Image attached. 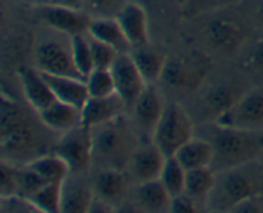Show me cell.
I'll return each mask as SVG.
<instances>
[{
	"instance_id": "1",
	"label": "cell",
	"mask_w": 263,
	"mask_h": 213,
	"mask_svg": "<svg viewBox=\"0 0 263 213\" xmlns=\"http://www.w3.org/2000/svg\"><path fill=\"white\" fill-rule=\"evenodd\" d=\"M204 136L215 150L212 166L216 163L221 171L251 163L263 153V131L241 130L216 122L205 128Z\"/></svg>"
},
{
	"instance_id": "2",
	"label": "cell",
	"mask_w": 263,
	"mask_h": 213,
	"mask_svg": "<svg viewBox=\"0 0 263 213\" xmlns=\"http://www.w3.org/2000/svg\"><path fill=\"white\" fill-rule=\"evenodd\" d=\"M92 163L102 168L125 169L138 149L135 131L120 115L110 122L91 128Z\"/></svg>"
},
{
	"instance_id": "3",
	"label": "cell",
	"mask_w": 263,
	"mask_h": 213,
	"mask_svg": "<svg viewBox=\"0 0 263 213\" xmlns=\"http://www.w3.org/2000/svg\"><path fill=\"white\" fill-rule=\"evenodd\" d=\"M0 148L4 161L20 162L27 159V163L36 157V136L22 107L14 100L3 96L0 112Z\"/></svg>"
},
{
	"instance_id": "4",
	"label": "cell",
	"mask_w": 263,
	"mask_h": 213,
	"mask_svg": "<svg viewBox=\"0 0 263 213\" xmlns=\"http://www.w3.org/2000/svg\"><path fill=\"white\" fill-rule=\"evenodd\" d=\"M252 163L253 162L218 172L220 179L216 176L212 192H216L217 204L222 209H234L244 200L259 197L262 176L261 172L252 168Z\"/></svg>"
},
{
	"instance_id": "5",
	"label": "cell",
	"mask_w": 263,
	"mask_h": 213,
	"mask_svg": "<svg viewBox=\"0 0 263 213\" xmlns=\"http://www.w3.org/2000/svg\"><path fill=\"white\" fill-rule=\"evenodd\" d=\"M195 128L186 110L177 103L167 104L152 135V141L166 157L177 150L194 136Z\"/></svg>"
},
{
	"instance_id": "6",
	"label": "cell",
	"mask_w": 263,
	"mask_h": 213,
	"mask_svg": "<svg viewBox=\"0 0 263 213\" xmlns=\"http://www.w3.org/2000/svg\"><path fill=\"white\" fill-rule=\"evenodd\" d=\"M53 153L58 154L68 164L71 173L82 175L92 164L91 130L80 125L62 133Z\"/></svg>"
},
{
	"instance_id": "7",
	"label": "cell",
	"mask_w": 263,
	"mask_h": 213,
	"mask_svg": "<svg viewBox=\"0 0 263 213\" xmlns=\"http://www.w3.org/2000/svg\"><path fill=\"white\" fill-rule=\"evenodd\" d=\"M217 123L241 130L263 131V91L244 92L238 102L216 121Z\"/></svg>"
},
{
	"instance_id": "8",
	"label": "cell",
	"mask_w": 263,
	"mask_h": 213,
	"mask_svg": "<svg viewBox=\"0 0 263 213\" xmlns=\"http://www.w3.org/2000/svg\"><path fill=\"white\" fill-rule=\"evenodd\" d=\"M35 61L36 68L43 73L82 79L74 66L71 40L68 44L59 40L44 41L36 49Z\"/></svg>"
},
{
	"instance_id": "9",
	"label": "cell",
	"mask_w": 263,
	"mask_h": 213,
	"mask_svg": "<svg viewBox=\"0 0 263 213\" xmlns=\"http://www.w3.org/2000/svg\"><path fill=\"white\" fill-rule=\"evenodd\" d=\"M116 86V94L125 102L126 107H133L143 90L148 86L136 67L130 51L120 53L110 67Z\"/></svg>"
},
{
	"instance_id": "10",
	"label": "cell",
	"mask_w": 263,
	"mask_h": 213,
	"mask_svg": "<svg viewBox=\"0 0 263 213\" xmlns=\"http://www.w3.org/2000/svg\"><path fill=\"white\" fill-rule=\"evenodd\" d=\"M37 10L40 20L46 26L68 37L87 33V28L92 18L84 9H72L54 4L44 5L37 8Z\"/></svg>"
},
{
	"instance_id": "11",
	"label": "cell",
	"mask_w": 263,
	"mask_h": 213,
	"mask_svg": "<svg viewBox=\"0 0 263 213\" xmlns=\"http://www.w3.org/2000/svg\"><path fill=\"white\" fill-rule=\"evenodd\" d=\"M166 159L167 157L163 151L151 141L138 146L127 167L133 179H135L138 184H141L152 180H159Z\"/></svg>"
},
{
	"instance_id": "12",
	"label": "cell",
	"mask_w": 263,
	"mask_h": 213,
	"mask_svg": "<svg viewBox=\"0 0 263 213\" xmlns=\"http://www.w3.org/2000/svg\"><path fill=\"white\" fill-rule=\"evenodd\" d=\"M126 104L117 94L109 96H89L81 109V125L94 128L122 115Z\"/></svg>"
},
{
	"instance_id": "13",
	"label": "cell",
	"mask_w": 263,
	"mask_h": 213,
	"mask_svg": "<svg viewBox=\"0 0 263 213\" xmlns=\"http://www.w3.org/2000/svg\"><path fill=\"white\" fill-rule=\"evenodd\" d=\"M164 108L166 104L163 96L158 87H156V84L148 85L134 103L133 110L136 122L151 135V138L159 118L163 114Z\"/></svg>"
},
{
	"instance_id": "14",
	"label": "cell",
	"mask_w": 263,
	"mask_h": 213,
	"mask_svg": "<svg viewBox=\"0 0 263 213\" xmlns=\"http://www.w3.org/2000/svg\"><path fill=\"white\" fill-rule=\"evenodd\" d=\"M116 18L131 49L149 44L148 15L140 4L127 2Z\"/></svg>"
},
{
	"instance_id": "15",
	"label": "cell",
	"mask_w": 263,
	"mask_h": 213,
	"mask_svg": "<svg viewBox=\"0 0 263 213\" xmlns=\"http://www.w3.org/2000/svg\"><path fill=\"white\" fill-rule=\"evenodd\" d=\"M25 99L36 112H41L57 99L43 73L37 68L22 67L18 71Z\"/></svg>"
},
{
	"instance_id": "16",
	"label": "cell",
	"mask_w": 263,
	"mask_h": 213,
	"mask_svg": "<svg viewBox=\"0 0 263 213\" xmlns=\"http://www.w3.org/2000/svg\"><path fill=\"white\" fill-rule=\"evenodd\" d=\"M94 194L98 199L115 208L126 197L128 190V177L123 169L100 168L94 180Z\"/></svg>"
},
{
	"instance_id": "17",
	"label": "cell",
	"mask_w": 263,
	"mask_h": 213,
	"mask_svg": "<svg viewBox=\"0 0 263 213\" xmlns=\"http://www.w3.org/2000/svg\"><path fill=\"white\" fill-rule=\"evenodd\" d=\"M71 173L62 182L61 213H86L90 212L95 199L94 189L82 180Z\"/></svg>"
},
{
	"instance_id": "18",
	"label": "cell",
	"mask_w": 263,
	"mask_h": 213,
	"mask_svg": "<svg viewBox=\"0 0 263 213\" xmlns=\"http://www.w3.org/2000/svg\"><path fill=\"white\" fill-rule=\"evenodd\" d=\"M37 114L45 127L61 135L81 125V109L58 99Z\"/></svg>"
},
{
	"instance_id": "19",
	"label": "cell",
	"mask_w": 263,
	"mask_h": 213,
	"mask_svg": "<svg viewBox=\"0 0 263 213\" xmlns=\"http://www.w3.org/2000/svg\"><path fill=\"white\" fill-rule=\"evenodd\" d=\"M43 76L57 99L82 109L86 100L89 99V92H87L85 80L68 76H55V74L49 73H43Z\"/></svg>"
},
{
	"instance_id": "20",
	"label": "cell",
	"mask_w": 263,
	"mask_h": 213,
	"mask_svg": "<svg viewBox=\"0 0 263 213\" xmlns=\"http://www.w3.org/2000/svg\"><path fill=\"white\" fill-rule=\"evenodd\" d=\"M175 157L186 171H190L212 166L215 150L210 141L194 135L175 153Z\"/></svg>"
},
{
	"instance_id": "21",
	"label": "cell",
	"mask_w": 263,
	"mask_h": 213,
	"mask_svg": "<svg viewBox=\"0 0 263 213\" xmlns=\"http://www.w3.org/2000/svg\"><path fill=\"white\" fill-rule=\"evenodd\" d=\"M87 35L95 40L112 46L120 53H128L131 45L128 44L117 18L112 17H97L91 18Z\"/></svg>"
},
{
	"instance_id": "22",
	"label": "cell",
	"mask_w": 263,
	"mask_h": 213,
	"mask_svg": "<svg viewBox=\"0 0 263 213\" xmlns=\"http://www.w3.org/2000/svg\"><path fill=\"white\" fill-rule=\"evenodd\" d=\"M130 54L146 84L154 85L161 80L167 62L166 55L161 50L146 44L133 48Z\"/></svg>"
},
{
	"instance_id": "23",
	"label": "cell",
	"mask_w": 263,
	"mask_h": 213,
	"mask_svg": "<svg viewBox=\"0 0 263 213\" xmlns=\"http://www.w3.org/2000/svg\"><path fill=\"white\" fill-rule=\"evenodd\" d=\"M172 197L161 180L139 184L135 192V200L139 208L146 212H166L170 210Z\"/></svg>"
},
{
	"instance_id": "24",
	"label": "cell",
	"mask_w": 263,
	"mask_h": 213,
	"mask_svg": "<svg viewBox=\"0 0 263 213\" xmlns=\"http://www.w3.org/2000/svg\"><path fill=\"white\" fill-rule=\"evenodd\" d=\"M207 37L216 48L223 50L235 49L243 40V30L240 25L228 18L215 20L207 26Z\"/></svg>"
},
{
	"instance_id": "25",
	"label": "cell",
	"mask_w": 263,
	"mask_h": 213,
	"mask_svg": "<svg viewBox=\"0 0 263 213\" xmlns=\"http://www.w3.org/2000/svg\"><path fill=\"white\" fill-rule=\"evenodd\" d=\"M26 166L33 169L36 173L40 175L48 182L62 184L71 175V169H69L68 164L58 154L53 153V151L50 154L36 157L32 161L26 163Z\"/></svg>"
},
{
	"instance_id": "26",
	"label": "cell",
	"mask_w": 263,
	"mask_h": 213,
	"mask_svg": "<svg viewBox=\"0 0 263 213\" xmlns=\"http://www.w3.org/2000/svg\"><path fill=\"white\" fill-rule=\"evenodd\" d=\"M216 184L215 172L211 167L186 171L185 192L197 202H205Z\"/></svg>"
},
{
	"instance_id": "27",
	"label": "cell",
	"mask_w": 263,
	"mask_h": 213,
	"mask_svg": "<svg viewBox=\"0 0 263 213\" xmlns=\"http://www.w3.org/2000/svg\"><path fill=\"white\" fill-rule=\"evenodd\" d=\"M243 94L238 91L231 85H220L213 87L205 95V107L212 112L216 117H221L223 113L228 112Z\"/></svg>"
},
{
	"instance_id": "28",
	"label": "cell",
	"mask_w": 263,
	"mask_h": 213,
	"mask_svg": "<svg viewBox=\"0 0 263 213\" xmlns=\"http://www.w3.org/2000/svg\"><path fill=\"white\" fill-rule=\"evenodd\" d=\"M69 40H71L72 56H73L74 66H76L80 76L85 80L89 76L90 72L94 69L90 37L87 33H82V35L71 36Z\"/></svg>"
},
{
	"instance_id": "29",
	"label": "cell",
	"mask_w": 263,
	"mask_h": 213,
	"mask_svg": "<svg viewBox=\"0 0 263 213\" xmlns=\"http://www.w3.org/2000/svg\"><path fill=\"white\" fill-rule=\"evenodd\" d=\"M62 199V184L58 182H48L33 195L28 198L37 212L59 213L61 212Z\"/></svg>"
},
{
	"instance_id": "30",
	"label": "cell",
	"mask_w": 263,
	"mask_h": 213,
	"mask_svg": "<svg viewBox=\"0 0 263 213\" xmlns=\"http://www.w3.org/2000/svg\"><path fill=\"white\" fill-rule=\"evenodd\" d=\"M185 179H186V169L180 164L176 157H167L159 180L171 197H176L185 191Z\"/></svg>"
},
{
	"instance_id": "31",
	"label": "cell",
	"mask_w": 263,
	"mask_h": 213,
	"mask_svg": "<svg viewBox=\"0 0 263 213\" xmlns=\"http://www.w3.org/2000/svg\"><path fill=\"white\" fill-rule=\"evenodd\" d=\"M161 80L167 86L184 89L192 84L194 76L190 71V67L182 59H167Z\"/></svg>"
},
{
	"instance_id": "32",
	"label": "cell",
	"mask_w": 263,
	"mask_h": 213,
	"mask_svg": "<svg viewBox=\"0 0 263 213\" xmlns=\"http://www.w3.org/2000/svg\"><path fill=\"white\" fill-rule=\"evenodd\" d=\"M89 96L102 98L116 94L115 80L110 69L94 68L85 79Z\"/></svg>"
},
{
	"instance_id": "33",
	"label": "cell",
	"mask_w": 263,
	"mask_h": 213,
	"mask_svg": "<svg viewBox=\"0 0 263 213\" xmlns=\"http://www.w3.org/2000/svg\"><path fill=\"white\" fill-rule=\"evenodd\" d=\"M0 198L7 199L12 197H20V184H18V166L12 162L3 159L0 164Z\"/></svg>"
},
{
	"instance_id": "34",
	"label": "cell",
	"mask_w": 263,
	"mask_h": 213,
	"mask_svg": "<svg viewBox=\"0 0 263 213\" xmlns=\"http://www.w3.org/2000/svg\"><path fill=\"white\" fill-rule=\"evenodd\" d=\"M126 0H85L84 10L92 18L112 17L116 18L126 5Z\"/></svg>"
},
{
	"instance_id": "35",
	"label": "cell",
	"mask_w": 263,
	"mask_h": 213,
	"mask_svg": "<svg viewBox=\"0 0 263 213\" xmlns=\"http://www.w3.org/2000/svg\"><path fill=\"white\" fill-rule=\"evenodd\" d=\"M90 44H91L94 68L110 69V67L115 63L116 58L118 56L120 51H117L115 48H112V46L107 45V44L104 43H100V41L95 40V38L92 37H90Z\"/></svg>"
},
{
	"instance_id": "36",
	"label": "cell",
	"mask_w": 263,
	"mask_h": 213,
	"mask_svg": "<svg viewBox=\"0 0 263 213\" xmlns=\"http://www.w3.org/2000/svg\"><path fill=\"white\" fill-rule=\"evenodd\" d=\"M246 67L254 76L263 79V38L257 41L249 50L246 59Z\"/></svg>"
},
{
	"instance_id": "37",
	"label": "cell",
	"mask_w": 263,
	"mask_h": 213,
	"mask_svg": "<svg viewBox=\"0 0 263 213\" xmlns=\"http://www.w3.org/2000/svg\"><path fill=\"white\" fill-rule=\"evenodd\" d=\"M198 208V202L193 199L190 195L186 192H181V194L172 197L171 205H170V212L174 213H195Z\"/></svg>"
},
{
	"instance_id": "38",
	"label": "cell",
	"mask_w": 263,
	"mask_h": 213,
	"mask_svg": "<svg viewBox=\"0 0 263 213\" xmlns=\"http://www.w3.org/2000/svg\"><path fill=\"white\" fill-rule=\"evenodd\" d=\"M84 3L85 0H51V4L72 9H84Z\"/></svg>"
},
{
	"instance_id": "39",
	"label": "cell",
	"mask_w": 263,
	"mask_h": 213,
	"mask_svg": "<svg viewBox=\"0 0 263 213\" xmlns=\"http://www.w3.org/2000/svg\"><path fill=\"white\" fill-rule=\"evenodd\" d=\"M18 2L23 3V4L31 5V7H35V8H40V7H44V5L51 4V0H18Z\"/></svg>"
},
{
	"instance_id": "40",
	"label": "cell",
	"mask_w": 263,
	"mask_h": 213,
	"mask_svg": "<svg viewBox=\"0 0 263 213\" xmlns=\"http://www.w3.org/2000/svg\"><path fill=\"white\" fill-rule=\"evenodd\" d=\"M259 17L263 21V2L261 3V7H259Z\"/></svg>"
},
{
	"instance_id": "41",
	"label": "cell",
	"mask_w": 263,
	"mask_h": 213,
	"mask_svg": "<svg viewBox=\"0 0 263 213\" xmlns=\"http://www.w3.org/2000/svg\"><path fill=\"white\" fill-rule=\"evenodd\" d=\"M175 2H176V3H179V4H184V3L186 2V0H175Z\"/></svg>"
},
{
	"instance_id": "42",
	"label": "cell",
	"mask_w": 263,
	"mask_h": 213,
	"mask_svg": "<svg viewBox=\"0 0 263 213\" xmlns=\"http://www.w3.org/2000/svg\"><path fill=\"white\" fill-rule=\"evenodd\" d=\"M259 158H262V162H263V153H262V156H261V157H259Z\"/></svg>"
}]
</instances>
